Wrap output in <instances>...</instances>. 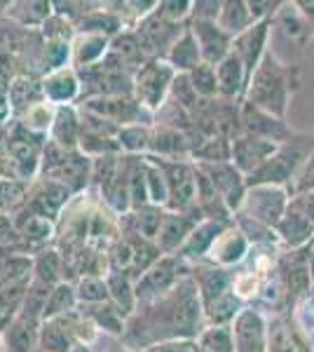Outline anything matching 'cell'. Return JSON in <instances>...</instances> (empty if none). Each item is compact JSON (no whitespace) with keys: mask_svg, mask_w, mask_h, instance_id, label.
Masks as SVG:
<instances>
[{"mask_svg":"<svg viewBox=\"0 0 314 352\" xmlns=\"http://www.w3.org/2000/svg\"><path fill=\"white\" fill-rule=\"evenodd\" d=\"M207 327L202 298L192 277H186L164 296L139 305L127 320L122 340L131 350L141 352L167 340H197Z\"/></svg>","mask_w":314,"mask_h":352,"instance_id":"cell-1","label":"cell"},{"mask_svg":"<svg viewBox=\"0 0 314 352\" xmlns=\"http://www.w3.org/2000/svg\"><path fill=\"white\" fill-rule=\"evenodd\" d=\"M300 89V68L295 64H284L272 52L265 54L260 66L251 76L244 101L256 109L270 113L275 118H287L293 94Z\"/></svg>","mask_w":314,"mask_h":352,"instance_id":"cell-2","label":"cell"},{"mask_svg":"<svg viewBox=\"0 0 314 352\" xmlns=\"http://www.w3.org/2000/svg\"><path fill=\"white\" fill-rule=\"evenodd\" d=\"M314 153V134L295 132L293 139L279 144L275 155L270 157L254 176H249L247 184L251 186H279L291 190L295 176L300 174L302 164Z\"/></svg>","mask_w":314,"mask_h":352,"instance_id":"cell-3","label":"cell"},{"mask_svg":"<svg viewBox=\"0 0 314 352\" xmlns=\"http://www.w3.org/2000/svg\"><path fill=\"white\" fill-rule=\"evenodd\" d=\"M190 272H192V263H188L181 256H162L153 268H148L134 282L136 303L146 305L150 300L164 296L174 287H179L186 277H190Z\"/></svg>","mask_w":314,"mask_h":352,"instance_id":"cell-4","label":"cell"},{"mask_svg":"<svg viewBox=\"0 0 314 352\" xmlns=\"http://www.w3.org/2000/svg\"><path fill=\"white\" fill-rule=\"evenodd\" d=\"M150 157V155H148ZM155 160L167 179V212H195L197 209V164L186 157V160H162V157H150Z\"/></svg>","mask_w":314,"mask_h":352,"instance_id":"cell-5","label":"cell"},{"mask_svg":"<svg viewBox=\"0 0 314 352\" xmlns=\"http://www.w3.org/2000/svg\"><path fill=\"white\" fill-rule=\"evenodd\" d=\"M176 80V71L164 59H148L134 73V96L144 109L155 113L167 104L171 85Z\"/></svg>","mask_w":314,"mask_h":352,"instance_id":"cell-6","label":"cell"},{"mask_svg":"<svg viewBox=\"0 0 314 352\" xmlns=\"http://www.w3.org/2000/svg\"><path fill=\"white\" fill-rule=\"evenodd\" d=\"M289 204H291V192L287 188H279V186H251L247 192V200H244L242 209L237 214L277 230L279 221L284 219Z\"/></svg>","mask_w":314,"mask_h":352,"instance_id":"cell-7","label":"cell"},{"mask_svg":"<svg viewBox=\"0 0 314 352\" xmlns=\"http://www.w3.org/2000/svg\"><path fill=\"white\" fill-rule=\"evenodd\" d=\"M235 352H270V315L256 305H244L232 322Z\"/></svg>","mask_w":314,"mask_h":352,"instance_id":"cell-8","label":"cell"},{"mask_svg":"<svg viewBox=\"0 0 314 352\" xmlns=\"http://www.w3.org/2000/svg\"><path fill=\"white\" fill-rule=\"evenodd\" d=\"M197 167L209 176L216 192L221 195L223 204H225L232 217H235L239 209H242L244 200H247V192H249L247 176L239 172L232 162H214V164L202 162V164H197Z\"/></svg>","mask_w":314,"mask_h":352,"instance_id":"cell-9","label":"cell"},{"mask_svg":"<svg viewBox=\"0 0 314 352\" xmlns=\"http://www.w3.org/2000/svg\"><path fill=\"white\" fill-rule=\"evenodd\" d=\"M183 31H186V26L171 24V21L162 19V16H157L155 12L148 14L144 21H139V24L134 26V33H136V38H139L148 59H167L169 50L174 47V43L179 41Z\"/></svg>","mask_w":314,"mask_h":352,"instance_id":"cell-10","label":"cell"},{"mask_svg":"<svg viewBox=\"0 0 314 352\" xmlns=\"http://www.w3.org/2000/svg\"><path fill=\"white\" fill-rule=\"evenodd\" d=\"M270 352H314L310 329L293 312L270 315Z\"/></svg>","mask_w":314,"mask_h":352,"instance_id":"cell-11","label":"cell"},{"mask_svg":"<svg viewBox=\"0 0 314 352\" xmlns=\"http://www.w3.org/2000/svg\"><path fill=\"white\" fill-rule=\"evenodd\" d=\"M272 28H275V21H258L232 41V54H237V59L242 61L249 80L256 73V68L260 66V61L265 59V54L270 52L267 43H270Z\"/></svg>","mask_w":314,"mask_h":352,"instance_id":"cell-12","label":"cell"},{"mask_svg":"<svg viewBox=\"0 0 314 352\" xmlns=\"http://www.w3.org/2000/svg\"><path fill=\"white\" fill-rule=\"evenodd\" d=\"M71 197H73V192L68 190L66 186L56 184L52 179L38 176L36 184H31V190H28L24 207L56 223V219L61 217V212H64V207Z\"/></svg>","mask_w":314,"mask_h":352,"instance_id":"cell-13","label":"cell"},{"mask_svg":"<svg viewBox=\"0 0 314 352\" xmlns=\"http://www.w3.org/2000/svg\"><path fill=\"white\" fill-rule=\"evenodd\" d=\"M202 214L199 209L195 212H167L162 221V228L157 235V247L164 256H176L188 242L190 232L197 228V223H202Z\"/></svg>","mask_w":314,"mask_h":352,"instance_id":"cell-14","label":"cell"},{"mask_svg":"<svg viewBox=\"0 0 314 352\" xmlns=\"http://www.w3.org/2000/svg\"><path fill=\"white\" fill-rule=\"evenodd\" d=\"M277 148H279V144H275V141H265V139H258V136L239 134L237 139H232L230 162L249 179V176H254L262 164L275 155Z\"/></svg>","mask_w":314,"mask_h":352,"instance_id":"cell-15","label":"cell"},{"mask_svg":"<svg viewBox=\"0 0 314 352\" xmlns=\"http://www.w3.org/2000/svg\"><path fill=\"white\" fill-rule=\"evenodd\" d=\"M242 134L258 136V139L275 141V144H284V141L293 139L295 129L289 127L287 120H282V118H275L270 113L242 101Z\"/></svg>","mask_w":314,"mask_h":352,"instance_id":"cell-16","label":"cell"},{"mask_svg":"<svg viewBox=\"0 0 314 352\" xmlns=\"http://www.w3.org/2000/svg\"><path fill=\"white\" fill-rule=\"evenodd\" d=\"M190 277L197 285L199 298H202V308H209V305L218 303L221 298L235 294V289H232V270L211 265L207 261L192 265Z\"/></svg>","mask_w":314,"mask_h":352,"instance_id":"cell-17","label":"cell"},{"mask_svg":"<svg viewBox=\"0 0 314 352\" xmlns=\"http://www.w3.org/2000/svg\"><path fill=\"white\" fill-rule=\"evenodd\" d=\"M188 26H190L192 36L199 45L204 64L218 66L225 56L232 54V41L235 38L227 36L218 26V21H188Z\"/></svg>","mask_w":314,"mask_h":352,"instance_id":"cell-18","label":"cell"},{"mask_svg":"<svg viewBox=\"0 0 314 352\" xmlns=\"http://www.w3.org/2000/svg\"><path fill=\"white\" fill-rule=\"evenodd\" d=\"M249 254H251V242L247 240V235L232 223V226H227L218 235V240L214 242V247H211V252L207 256V263L230 270V268H235V265H242Z\"/></svg>","mask_w":314,"mask_h":352,"instance_id":"cell-19","label":"cell"},{"mask_svg":"<svg viewBox=\"0 0 314 352\" xmlns=\"http://www.w3.org/2000/svg\"><path fill=\"white\" fill-rule=\"evenodd\" d=\"M92 157H87L82 151H68L66 157L56 164L54 169H49L47 174H43V179H52L56 184L66 186L68 190L76 192L85 190L92 181Z\"/></svg>","mask_w":314,"mask_h":352,"instance_id":"cell-20","label":"cell"},{"mask_svg":"<svg viewBox=\"0 0 314 352\" xmlns=\"http://www.w3.org/2000/svg\"><path fill=\"white\" fill-rule=\"evenodd\" d=\"M277 237L289 249H307L310 242H314V221L307 217V212L300 207L295 197H291L287 214L279 221Z\"/></svg>","mask_w":314,"mask_h":352,"instance_id":"cell-21","label":"cell"},{"mask_svg":"<svg viewBox=\"0 0 314 352\" xmlns=\"http://www.w3.org/2000/svg\"><path fill=\"white\" fill-rule=\"evenodd\" d=\"M167 209L155 207V204H148L141 209H131L129 214L120 217V235H131L141 237V240L155 242L162 228V221Z\"/></svg>","mask_w":314,"mask_h":352,"instance_id":"cell-22","label":"cell"},{"mask_svg":"<svg viewBox=\"0 0 314 352\" xmlns=\"http://www.w3.org/2000/svg\"><path fill=\"white\" fill-rule=\"evenodd\" d=\"M43 92L45 99L54 106H76L73 101L82 99V85L80 76L73 66L61 68V71L47 73L43 78Z\"/></svg>","mask_w":314,"mask_h":352,"instance_id":"cell-23","label":"cell"},{"mask_svg":"<svg viewBox=\"0 0 314 352\" xmlns=\"http://www.w3.org/2000/svg\"><path fill=\"white\" fill-rule=\"evenodd\" d=\"M14 226L19 230V235L24 237L28 252H43L47 249V242L54 237V221L40 217V214L31 212V209L21 207L19 212L12 214Z\"/></svg>","mask_w":314,"mask_h":352,"instance_id":"cell-24","label":"cell"},{"mask_svg":"<svg viewBox=\"0 0 314 352\" xmlns=\"http://www.w3.org/2000/svg\"><path fill=\"white\" fill-rule=\"evenodd\" d=\"M235 223V221H232ZM232 223H223V221H202V223H197V228L190 232V237H188V242L183 244V249H181L176 256H181L188 263H202V261H207L211 247H214V242L218 240V235L223 230L227 228V226Z\"/></svg>","mask_w":314,"mask_h":352,"instance_id":"cell-25","label":"cell"},{"mask_svg":"<svg viewBox=\"0 0 314 352\" xmlns=\"http://www.w3.org/2000/svg\"><path fill=\"white\" fill-rule=\"evenodd\" d=\"M3 8L8 10H3L0 14H5L28 31H40L45 21L54 14L52 0H14V3H3Z\"/></svg>","mask_w":314,"mask_h":352,"instance_id":"cell-26","label":"cell"},{"mask_svg":"<svg viewBox=\"0 0 314 352\" xmlns=\"http://www.w3.org/2000/svg\"><path fill=\"white\" fill-rule=\"evenodd\" d=\"M40 324L43 322L14 315L3 331V352H36L40 348Z\"/></svg>","mask_w":314,"mask_h":352,"instance_id":"cell-27","label":"cell"},{"mask_svg":"<svg viewBox=\"0 0 314 352\" xmlns=\"http://www.w3.org/2000/svg\"><path fill=\"white\" fill-rule=\"evenodd\" d=\"M216 76H218V96L227 101H237L242 104L244 94L249 87V78L244 71L242 61L237 59V54H230L216 66Z\"/></svg>","mask_w":314,"mask_h":352,"instance_id":"cell-28","label":"cell"},{"mask_svg":"<svg viewBox=\"0 0 314 352\" xmlns=\"http://www.w3.org/2000/svg\"><path fill=\"white\" fill-rule=\"evenodd\" d=\"M80 134H82V122H80L78 106H56L49 141L66 151H78Z\"/></svg>","mask_w":314,"mask_h":352,"instance_id":"cell-29","label":"cell"},{"mask_svg":"<svg viewBox=\"0 0 314 352\" xmlns=\"http://www.w3.org/2000/svg\"><path fill=\"white\" fill-rule=\"evenodd\" d=\"M71 47H73L71 66L76 71H82V68L96 66L106 59L108 50H111V41L104 36H92V33H78L73 38Z\"/></svg>","mask_w":314,"mask_h":352,"instance_id":"cell-30","label":"cell"},{"mask_svg":"<svg viewBox=\"0 0 314 352\" xmlns=\"http://www.w3.org/2000/svg\"><path fill=\"white\" fill-rule=\"evenodd\" d=\"M108 56L115 59L122 68H127L129 73H136L148 61V56L144 52V47H141L139 38H136L134 28H127V31L117 33V36L113 38Z\"/></svg>","mask_w":314,"mask_h":352,"instance_id":"cell-31","label":"cell"},{"mask_svg":"<svg viewBox=\"0 0 314 352\" xmlns=\"http://www.w3.org/2000/svg\"><path fill=\"white\" fill-rule=\"evenodd\" d=\"M164 61L174 68L176 76H188V73L195 71L199 64H204L202 52H199V45L195 41V36H192L190 26H186V31L181 33V38L174 43V47L169 50Z\"/></svg>","mask_w":314,"mask_h":352,"instance_id":"cell-32","label":"cell"},{"mask_svg":"<svg viewBox=\"0 0 314 352\" xmlns=\"http://www.w3.org/2000/svg\"><path fill=\"white\" fill-rule=\"evenodd\" d=\"M38 101H45L43 78H33V76L19 73L8 89V104H10V111H12V118L19 116L21 111H26L28 106L38 104Z\"/></svg>","mask_w":314,"mask_h":352,"instance_id":"cell-33","label":"cell"},{"mask_svg":"<svg viewBox=\"0 0 314 352\" xmlns=\"http://www.w3.org/2000/svg\"><path fill=\"white\" fill-rule=\"evenodd\" d=\"M78 310L82 312L85 317H89L101 333H108V336H115V338L124 336L127 317H124L111 300H108V303H96V305H78Z\"/></svg>","mask_w":314,"mask_h":352,"instance_id":"cell-34","label":"cell"},{"mask_svg":"<svg viewBox=\"0 0 314 352\" xmlns=\"http://www.w3.org/2000/svg\"><path fill=\"white\" fill-rule=\"evenodd\" d=\"M78 345L76 333L68 324L66 315L40 324V350L45 352H71Z\"/></svg>","mask_w":314,"mask_h":352,"instance_id":"cell-35","label":"cell"},{"mask_svg":"<svg viewBox=\"0 0 314 352\" xmlns=\"http://www.w3.org/2000/svg\"><path fill=\"white\" fill-rule=\"evenodd\" d=\"M106 285H108V294H111V303L129 320L136 312V308H139L136 292H134V277L122 270H108Z\"/></svg>","mask_w":314,"mask_h":352,"instance_id":"cell-36","label":"cell"},{"mask_svg":"<svg viewBox=\"0 0 314 352\" xmlns=\"http://www.w3.org/2000/svg\"><path fill=\"white\" fill-rule=\"evenodd\" d=\"M33 280V256L28 254H0V292L26 285Z\"/></svg>","mask_w":314,"mask_h":352,"instance_id":"cell-37","label":"cell"},{"mask_svg":"<svg viewBox=\"0 0 314 352\" xmlns=\"http://www.w3.org/2000/svg\"><path fill=\"white\" fill-rule=\"evenodd\" d=\"M254 16H251L249 3L247 0H223V8L218 14V26L227 36L237 38L242 36L244 31H249L254 26Z\"/></svg>","mask_w":314,"mask_h":352,"instance_id":"cell-38","label":"cell"},{"mask_svg":"<svg viewBox=\"0 0 314 352\" xmlns=\"http://www.w3.org/2000/svg\"><path fill=\"white\" fill-rule=\"evenodd\" d=\"M64 270H66L64 254H59L56 249H43V252H38L33 256V280L56 287L59 282H64Z\"/></svg>","mask_w":314,"mask_h":352,"instance_id":"cell-39","label":"cell"},{"mask_svg":"<svg viewBox=\"0 0 314 352\" xmlns=\"http://www.w3.org/2000/svg\"><path fill=\"white\" fill-rule=\"evenodd\" d=\"M54 116H56V106L45 99V101H38V104L28 106L26 111H21L19 116H14L12 120L19 122L21 127H26L28 132H33L38 136H47L49 139V129H52Z\"/></svg>","mask_w":314,"mask_h":352,"instance_id":"cell-40","label":"cell"},{"mask_svg":"<svg viewBox=\"0 0 314 352\" xmlns=\"http://www.w3.org/2000/svg\"><path fill=\"white\" fill-rule=\"evenodd\" d=\"M78 294H76V282H59L56 287H52V294L47 298V305H45L43 312V322L47 320H56V317L71 315L73 310H78Z\"/></svg>","mask_w":314,"mask_h":352,"instance_id":"cell-41","label":"cell"},{"mask_svg":"<svg viewBox=\"0 0 314 352\" xmlns=\"http://www.w3.org/2000/svg\"><path fill=\"white\" fill-rule=\"evenodd\" d=\"M33 33L28 28L19 26L16 21L8 19L5 14H0V54L3 56H19L31 43Z\"/></svg>","mask_w":314,"mask_h":352,"instance_id":"cell-42","label":"cell"},{"mask_svg":"<svg viewBox=\"0 0 314 352\" xmlns=\"http://www.w3.org/2000/svg\"><path fill=\"white\" fill-rule=\"evenodd\" d=\"M150 139H153L150 124H127V127H120L117 132V144L122 155H139V157L148 155Z\"/></svg>","mask_w":314,"mask_h":352,"instance_id":"cell-43","label":"cell"},{"mask_svg":"<svg viewBox=\"0 0 314 352\" xmlns=\"http://www.w3.org/2000/svg\"><path fill=\"white\" fill-rule=\"evenodd\" d=\"M275 26L284 28V33L291 38V41H295L298 45H305L307 38L312 36L310 28H307V21L302 19L300 10L295 8V3H284L282 10L277 12L275 16Z\"/></svg>","mask_w":314,"mask_h":352,"instance_id":"cell-44","label":"cell"},{"mask_svg":"<svg viewBox=\"0 0 314 352\" xmlns=\"http://www.w3.org/2000/svg\"><path fill=\"white\" fill-rule=\"evenodd\" d=\"M49 294H52V287L49 285H45V282H40V280H31V285L26 289L24 300H21V308L16 315L43 322V312H45V305H47Z\"/></svg>","mask_w":314,"mask_h":352,"instance_id":"cell-45","label":"cell"},{"mask_svg":"<svg viewBox=\"0 0 314 352\" xmlns=\"http://www.w3.org/2000/svg\"><path fill=\"white\" fill-rule=\"evenodd\" d=\"M76 294L80 305H96V303H108L111 294H108L106 277L99 275H82L76 280Z\"/></svg>","mask_w":314,"mask_h":352,"instance_id":"cell-46","label":"cell"},{"mask_svg":"<svg viewBox=\"0 0 314 352\" xmlns=\"http://www.w3.org/2000/svg\"><path fill=\"white\" fill-rule=\"evenodd\" d=\"M197 348L202 352H235V333L232 324L227 327H204L197 338Z\"/></svg>","mask_w":314,"mask_h":352,"instance_id":"cell-47","label":"cell"},{"mask_svg":"<svg viewBox=\"0 0 314 352\" xmlns=\"http://www.w3.org/2000/svg\"><path fill=\"white\" fill-rule=\"evenodd\" d=\"M188 78H190V85H192V89L197 92L199 101L221 99V96H218V76H216V66L199 64L195 71L188 73Z\"/></svg>","mask_w":314,"mask_h":352,"instance_id":"cell-48","label":"cell"},{"mask_svg":"<svg viewBox=\"0 0 314 352\" xmlns=\"http://www.w3.org/2000/svg\"><path fill=\"white\" fill-rule=\"evenodd\" d=\"M146 179H148V195H150V204L155 207H167V197H169V188H167V179H164L162 167L150 160L146 155Z\"/></svg>","mask_w":314,"mask_h":352,"instance_id":"cell-49","label":"cell"},{"mask_svg":"<svg viewBox=\"0 0 314 352\" xmlns=\"http://www.w3.org/2000/svg\"><path fill=\"white\" fill-rule=\"evenodd\" d=\"M40 36H43L47 43H73V38L78 36V31H76V24H73V21H68L66 16L54 12L47 21H45V26L40 28Z\"/></svg>","mask_w":314,"mask_h":352,"instance_id":"cell-50","label":"cell"},{"mask_svg":"<svg viewBox=\"0 0 314 352\" xmlns=\"http://www.w3.org/2000/svg\"><path fill=\"white\" fill-rule=\"evenodd\" d=\"M155 14L171 21V24L188 26L192 16V3L190 0H162V3H157Z\"/></svg>","mask_w":314,"mask_h":352,"instance_id":"cell-51","label":"cell"},{"mask_svg":"<svg viewBox=\"0 0 314 352\" xmlns=\"http://www.w3.org/2000/svg\"><path fill=\"white\" fill-rule=\"evenodd\" d=\"M247 3H249L251 16H254V21L258 24V21H275L284 0H247Z\"/></svg>","mask_w":314,"mask_h":352,"instance_id":"cell-52","label":"cell"},{"mask_svg":"<svg viewBox=\"0 0 314 352\" xmlns=\"http://www.w3.org/2000/svg\"><path fill=\"white\" fill-rule=\"evenodd\" d=\"M291 197L293 195H307V192H314V153L307 157V162L302 164L300 174L295 176L293 186H291Z\"/></svg>","mask_w":314,"mask_h":352,"instance_id":"cell-53","label":"cell"},{"mask_svg":"<svg viewBox=\"0 0 314 352\" xmlns=\"http://www.w3.org/2000/svg\"><path fill=\"white\" fill-rule=\"evenodd\" d=\"M223 0H197L192 3L190 21H218Z\"/></svg>","mask_w":314,"mask_h":352,"instance_id":"cell-54","label":"cell"},{"mask_svg":"<svg viewBox=\"0 0 314 352\" xmlns=\"http://www.w3.org/2000/svg\"><path fill=\"white\" fill-rule=\"evenodd\" d=\"M92 350L94 352H136V350H131L122 338L108 336V333H99V338L92 343Z\"/></svg>","mask_w":314,"mask_h":352,"instance_id":"cell-55","label":"cell"},{"mask_svg":"<svg viewBox=\"0 0 314 352\" xmlns=\"http://www.w3.org/2000/svg\"><path fill=\"white\" fill-rule=\"evenodd\" d=\"M141 352H199L197 340H167V343H155Z\"/></svg>","mask_w":314,"mask_h":352,"instance_id":"cell-56","label":"cell"},{"mask_svg":"<svg viewBox=\"0 0 314 352\" xmlns=\"http://www.w3.org/2000/svg\"><path fill=\"white\" fill-rule=\"evenodd\" d=\"M295 8L300 10L302 19L307 21V28L314 36V0H295Z\"/></svg>","mask_w":314,"mask_h":352,"instance_id":"cell-57","label":"cell"},{"mask_svg":"<svg viewBox=\"0 0 314 352\" xmlns=\"http://www.w3.org/2000/svg\"><path fill=\"white\" fill-rule=\"evenodd\" d=\"M12 320H14V317H12ZM12 320H0V352H3V331H5V327H8Z\"/></svg>","mask_w":314,"mask_h":352,"instance_id":"cell-58","label":"cell"},{"mask_svg":"<svg viewBox=\"0 0 314 352\" xmlns=\"http://www.w3.org/2000/svg\"><path fill=\"white\" fill-rule=\"evenodd\" d=\"M71 352H94V350H92V345H82V343H78L76 348H73Z\"/></svg>","mask_w":314,"mask_h":352,"instance_id":"cell-59","label":"cell"},{"mask_svg":"<svg viewBox=\"0 0 314 352\" xmlns=\"http://www.w3.org/2000/svg\"><path fill=\"white\" fill-rule=\"evenodd\" d=\"M0 179H5V164H3V155H0Z\"/></svg>","mask_w":314,"mask_h":352,"instance_id":"cell-60","label":"cell"},{"mask_svg":"<svg viewBox=\"0 0 314 352\" xmlns=\"http://www.w3.org/2000/svg\"><path fill=\"white\" fill-rule=\"evenodd\" d=\"M36 352H45V350H40V348H38V350H36Z\"/></svg>","mask_w":314,"mask_h":352,"instance_id":"cell-61","label":"cell"},{"mask_svg":"<svg viewBox=\"0 0 314 352\" xmlns=\"http://www.w3.org/2000/svg\"><path fill=\"white\" fill-rule=\"evenodd\" d=\"M199 352H202V350H199Z\"/></svg>","mask_w":314,"mask_h":352,"instance_id":"cell-62","label":"cell"}]
</instances>
